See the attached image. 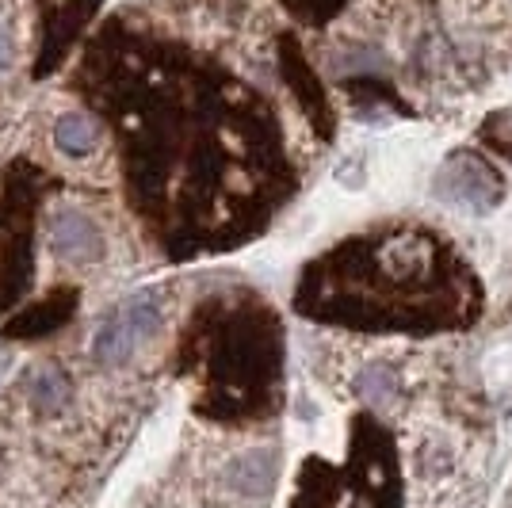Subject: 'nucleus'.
Wrapping results in <instances>:
<instances>
[{"mask_svg":"<svg viewBox=\"0 0 512 508\" xmlns=\"http://www.w3.org/2000/svg\"><path fill=\"white\" fill-rule=\"evenodd\" d=\"M46 191V169L27 157H16L0 172V314L8 306H20L35 279V237L46 226V218L39 214Z\"/></svg>","mask_w":512,"mask_h":508,"instance_id":"f257e3e1","label":"nucleus"},{"mask_svg":"<svg viewBox=\"0 0 512 508\" xmlns=\"http://www.w3.org/2000/svg\"><path fill=\"white\" fill-rule=\"evenodd\" d=\"M165 314H169V302H165L161 287H150V291H138V295L123 298L96 325V333H92V360L100 363L104 371H123L127 363H134V356L150 340L161 337Z\"/></svg>","mask_w":512,"mask_h":508,"instance_id":"f03ea898","label":"nucleus"},{"mask_svg":"<svg viewBox=\"0 0 512 508\" xmlns=\"http://www.w3.org/2000/svg\"><path fill=\"white\" fill-rule=\"evenodd\" d=\"M35 4H39V27H35L31 77L43 81V77L62 69L69 46L81 39V31L100 12L104 0H35Z\"/></svg>","mask_w":512,"mask_h":508,"instance_id":"7ed1b4c3","label":"nucleus"},{"mask_svg":"<svg viewBox=\"0 0 512 508\" xmlns=\"http://www.w3.org/2000/svg\"><path fill=\"white\" fill-rule=\"evenodd\" d=\"M43 237L46 249L54 253V260H62L65 268H73V272L100 264L107 253L104 226L85 207H54V211L46 214Z\"/></svg>","mask_w":512,"mask_h":508,"instance_id":"20e7f679","label":"nucleus"},{"mask_svg":"<svg viewBox=\"0 0 512 508\" xmlns=\"http://www.w3.org/2000/svg\"><path fill=\"white\" fill-rule=\"evenodd\" d=\"M77 298H81V287L73 283H62V287H50L43 298L27 302L20 314L0 325V337L4 340H35V337H50V333H62L65 325L77 314Z\"/></svg>","mask_w":512,"mask_h":508,"instance_id":"39448f33","label":"nucleus"},{"mask_svg":"<svg viewBox=\"0 0 512 508\" xmlns=\"http://www.w3.org/2000/svg\"><path fill=\"white\" fill-rule=\"evenodd\" d=\"M436 195L440 199H451V203H467L474 211H490L497 203V184L493 176L478 161H451L440 169V180H436Z\"/></svg>","mask_w":512,"mask_h":508,"instance_id":"423d86ee","label":"nucleus"},{"mask_svg":"<svg viewBox=\"0 0 512 508\" xmlns=\"http://www.w3.org/2000/svg\"><path fill=\"white\" fill-rule=\"evenodd\" d=\"M54 146L73 161H85L104 146V127L85 111H65L54 119Z\"/></svg>","mask_w":512,"mask_h":508,"instance_id":"0eeeda50","label":"nucleus"},{"mask_svg":"<svg viewBox=\"0 0 512 508\" xmlns=\"http://www.w3.org/2000/svg\"><path fill=\"white\" fill-rule=\"evenodd\" d=\"M226 482L241 497H256L268 493V486L276 482V455L272 451H245L234 463L226 466Z\"/></svg>","mask_w":512,"mask_h":508,"instance_id":"6e6552de","label":"nucleus"},{"mask_svg":"<svg viewBox=\"0 0 512 508\" xmlns=\"http://www.w3.org/2000/svg\"><path fill=\"white\" fill-rule=\"evenodd\" d=\"M356 390L371 405H386L394 398V390H398V375L386 363H371V367H363L360 375H356Z\"/></svg>","mask_w":512,"mask_h":508,"instance_id":"1a4fd4ad","label":"nucleus"},{"mask_svg":"<svg viewBox=\"0 0 512 508\" xmlns=\"http://www.w3.org/2000/svg\"><path fill=\"white\" fill-rule=\"evenodd\" d=\"M4 371H8V356H4V352H0V375H4Z\"/></svg>","mask_w":512,"mask_h":508,"instance_id":"9d476101","label":"nucleus"}]
</instances>
